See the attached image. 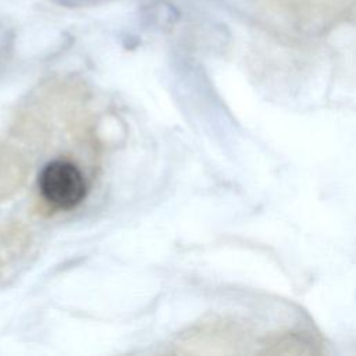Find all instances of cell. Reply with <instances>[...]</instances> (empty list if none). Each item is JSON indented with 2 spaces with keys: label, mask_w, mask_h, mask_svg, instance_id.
Wrapping results in <instances>:
<instances>
[{
  "label": "cell",
  "mask_w": 356,
  "mask_h": 356,
  "mask_svg": "<svg viewBox=\"0 0 356 356\" xmlns=\"http://www.w3.org/2000/svg\"><path fill=\"white\" fill-rule=\"evenodd\" d=\"M38 189L43 202L56 210L75 209L88 192L82 171L68 160L44 164L38 175Z\"/></svg>",
  "instance_id": "cell-1"
},
{
  "label": "cell",
  "mask_w": 356,
  "mask_h": 356,
  "mask_svg": "<svg viewBox=\"0 0 356 356\" xmlns=\"http://www.w3.org/2000/svg\"><path fill=\"white\" fill-rule=\"evenodd\" d=\"M24 175L25 165L21 159L10 150H0V199L18 188Z\"/></svg>",
  "instance_id": "cell-2"
},
{
  "label": "cell",
  "mask_w": 356,
  "mask_h": 356,
  "mask_svg": "<svg viewBox=\"0 0 356 356\" xmlns=\"http://www.w3.org/2000/svg\"><path fill=\"white\" fill-rule=\"evenodd\" d=\"M0 266H1V261H0Z\"/></svg>",
  "instance_id": "cell-3"
}]
</instances>
